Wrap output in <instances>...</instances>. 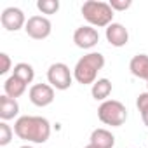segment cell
Returning <instances> with one entry per match:
<instances>
[{
    "mask_svg": "<svg viewBox=\"0 0 148 148\" xmlns=\"http://www.w3.org/2000/svg\"><path fill=\"white\" fill-rule=\"evenodd\" d=\"M12 75L18 77L19 80H23V82L28 86V84H32L33 79H35V70H33V66L28 64V63H18V64L14 66V70H12Z\"/></svg>",
    "mask_w": 148,
    "mask_h": 148,
    "instance_id": "cell-16",
    "label": "cell"
},
{
    "mask_svg": "<svg viewBox=\"0 0 148 148\" xmlns=\"http://www.w3.org/2000/svg\"><path fill=\"white\" fill-rule=\"evenodd\" d=\"M105 35H106L108 44L113 45V47H124V45L129 42V32H127V28H125L124 25H120V23H112V25L106 28Z\"/></svg>",
    "mask_w": 148,
    "mask_h": 148,
    "instance_id": "cell-10",
    "label": "cell"
},
{
    "mask_svg": "<svg viewBox=\"0 0 148 148\" xmlns=\"http://www.w3.org/2000/svg\"><path fill=\"white\" fill-rule=\"evenodd\" d=\"M146 92H148V82H146Z\"/></svg>",
    "mask_w": 148,
    "mask_h": 148,
    "instance_id": "cell-24",
    "label": "cell"
},
{
    "mask_svg": "<svg viewBox=\"0 0 148 148\" xmlns=\"http://www.w3.org/2000/svg\"><path fill=\"white\" fill-rule=\"evenodd\" d=\"M136 106L141 113V119H143V124L148 127V92H141L136 99Z\"/></svg>",
    "mask_w": 148,
    "mask_h": 148,
    "instance_id": "cell-17",
    "label": "cell"
},
{
    "mask_svg": "<svg viewBox=\"0 0 148 148\" xmlns=\"http://www.w3.org/2000/svg\"><path fill=\"white\" fill-rule=\"evenodd\" d=\"M0 59H2V66H0V75H5V73L11 70V58H9V54H5V52H2L0 54Z\"/></svg>",
    "mask_w": 148,
    "mask_h": 148,
    "instance_id": "cell-21",
    "label": "cell"
},
{
    "mask_svg": "<svg viewBox=\"0 0 148 148\" xmlns=\"http://www.w3.org/2000/svg\"><path fill=\"white\" fill-rule=\"evenodd\" d=\"M110 7L113 9V12L115 11H127L131 5H132V2L131 0H110Z\"/></svg>",
    "mask_w": 148,
    "mask_h": 148,
    "instance_id": "cell-20",
    "label": "cell"
},
{
    "mask_svg": "<svg viewBox=\"0 0 148 148\" xmlns=\"http://www.w3.org/2000/svg\"><path fill=\"white\" fill-rule=\"evenodd\" d=\"M98 119L105 125L120 127L127 120V108L117 99H106L98 108Z\"/></svg>",
    "mask_w": 148,
    "mask_h": 148,
    "instance_id": "cell-4",
    "label": "cell"
},
{
    "mask_svg": "<svg viewBox=\"0 0 148 148\" xmlns=\"http://www.w3.org/2000/svg\"><path fill=\"white\" fill-rule=\"evenodd\" d=\"M25 32L28 37H32L33 40H44L51 35L52 32V25L45 16H32L26 21Z\"/></svg>",
    "mask_w": 148,
    "mask_h": 148,
    "instance_id": "cell-6",
    "label": "cell"
},
{
    "mask_svg": "<svg viewBox=\"0 0 148 148\" xmlns=\"http://www.w3.org/2000/svg\"><path fill=\"white\" fill-rule=\"evenodd\" d=\"M21 148H33V146H30V145H23Z\"/></svg>",
    "mask_w": 148,
    "mask_h": 148,
    "instance_id": "cell-23",
    "label": "cell"
},
{
    "mask_svg": "<svg viewBox=\"0 0 148 148\" xmlns=\"http://www.w3.org/2000/svg\"><path fill=\"white\" fill-rule=\"evenodd\" d=\"M47 80H49V84L54 89L66 91V89H70V86L73 82V73L70 71L68 64H64V63H54L47 70Z\"/></svg>",
    "mask_w": 148,
    "mask_h": 148,
    "instance_id": "cell-5",
    "label": "cell"
},
{
    "mask_svg": "<svg viewBox=\"0 0 148 148\" xmlns=\"http://www.w3.org/2000/svg\"><path fill=\"white\" fill-rule=\"evenodd\" d=\"M28 96L35 106L44 108L54 101V87L51 84H35V86H32Z\"/></svg>",
    "mask_w": 148,
    "mask_h": 148,
    "instance_id": "cell-7",
    "label": "cell"
},
{
    "mask_svg": "<svg viewBox=\"0 0 148 148\" xmlns=\"http://www.w3.org/2000/svg\"><path fill=\"white\" fill-rule=\"evenodd\" d=\"M37 9L42 14H56L59 11V2L58 0H38Z\"/></svg>",
    "mask_w": 148,
    "mask_h": 148,
    "instance_id": "cell-18",
    "label": "cell"
},
{
    "mask_svg": "<svg viewBox=\"0 0 148 148\" xmlns=\"http://www.w3.org/2000/svg\"><path fill=\"white\" fill-rule=\"evenodd\" d=\"M14 134L28 143H45L51 136V124L45 117L23 115L14 124Z\"/></svg>",
    "mask_w": 148,
    "mask_h": 148,
    "instance_id": "cell-1",
    "label": "cell"
},
{
    "mask_svg": "<svg viewBox=\"0 0 148 148\" xmlns=\"http://www.w3.org/2000/svg\"><path fill=\"white\" fill-rule=\"evenodd\" d=\"M84 148H96V146H92V145L89 143V145H87V146H84Z\"/></svg>",
    "mask_w": 148,
    "mask_h": 148,
    "instance_id": "cell-22",
    "label": "cell"
},
{
    "mask_svg": "<svg viewBox=\"0 0 148 148\" xmlns=\"http://www.w3.org/2000/svg\"><path fill=\"white\" fill-rule=\"evenodd\" d=\"M129 70L134 77L148 82V56L146 54H136L129 63Z\"/></svg>",
    "mask_w": 148,
    "mask_h": 148,
    "instance_id": "cell-13",
    "label": "cell"
},
{
    "mask_svg": "<svg viewBox=\"0 0 148 148\" xmlns=\"http://www.w3.org/2000/svg\"><path fill=\"white\" fill-rule=\"evenodd\" d=\"M91 94L96 101H106V98L112 94V82L108 79H98L91 87Z\"/></svg>",
    "mask_w": 148,
    "mask_h": 148,
    "instance_id": "cell-15",
    "label": "cell"
},
{
    "mask_svg": "<svg viewBox=\"0 0 148 148\" xmlns=\"http://www.w3.org/2000/svg\"><path fill=\"white\" fill-rule=\"evenodd\" d=\"M0 21H2V26L7 32H18L23 26H26V18L25 12L18 7H7L4 9L2 16H0Z\"/></svg>",
    "mask_w": 148,
    "mask_h": 148,
    "instance_id": "cell-9",
    "label": "cell"
},
{
    "mask_svg": "<svg viewBox=\"0 0 148 148\" xmlns=\"http://www.w3.org/2000/svg\"><path fill=\"white\" fill-rule=\"evenodd\" d=\"M103 66H105V56L101 52H89L77 61L75 68H73V79L82 86L94 84Z\"/></svg>",
    "mask_w": 148,
    "mask_h": 148,
    "instance_id": "cell-2",
    "label": "cell"
},
{
    "mask_svg": "<svg viewBox=\"0 0 148 148\" xmlns=\"http://www.w3.org/2000/svg\"><path fill=\"white\" fill-rule=\"evenodd\" d=\"M89 143L96 148H113L115 145V136L108 131V129H103V127H98L91 132V138H89Z\"/></svg>",
    "mask_w": 148,
    "mask_h": 148,
    "instance_id": "cell-11",
    "label": "cell"
},
{
    "mask_svg": "<svg viewBox=\"0 0 148 148\" xmlns=\"http://www.w3.org/2000/svg\"><path fill=\"white\" fill-rule=\"evenodd\" d=\"M25 91H26V84L23 80H19L18 77H14V75H11L4 84V92L12 99H18L19 96H23Z\"/></svg>",
    "mask_w": 148,
    "mask_h": 148,
    "instance_id": "cell-14",
    "label": "cell"
},
{
    "mask_svg": "<svg viewBox=\"0 0 148 148\" xmlns=\"http://www.w3.org/2000/svg\"><path fill=\"white\" fill-rule=\"evenodd\" d=\"M18 113H19L18 99H12L7 94L0 96V119H2V122H7V120L14 119Z\"/></svg>",
    "mask_w": 148,
    "mask_h": 148,
    "instance_id": "cell-12",
    "label": "cell"
},
{
    "mask_svg": "<svg viewBox=\"0 0 148 148\" xmlns=\"http://www.w3.org/2000/svg\"><path fill=\"white\" fill-rule=\"evenodd\" d=\"M82 16L89 23V26L94 28H108L113 23V9L108 2L99 0H87L82 5Z\"/></svg>",
    "mask_w": 148,
    "mask_h": 148,
    "instance_id": "cell-3",
    "label": "cell"
},
{
    "mask_svg": "<svg viewBox=\"0 0 148 148\" xmlns=\"http://www.w3.org/2000/svg\"><path fill=\"white\" fill-rule=\"evenodd\" d=\"M14 131L11 129V125H7V122H0V146H7L12 139Z\"/></svg>",
    "mask_w": 148,
    "mask_h": 148,
    "instance_id": "cell-19",
    "label": "cell"
},
{
    "mask_svg": "<svg viewBox=\"0 0 148 148\" xmlns=\"http://www.w3.org/2000/svg\"><path fill=\"white\" fill-rule=\"evenodd\" d=\"M73 42L80 49H92L98 42H99V33L94 26H79L73 33Z\"/></svg>",
    "mask_w": 148,
    "mask_h": 148,
    "instance_id": "cell-8",
    "label": "cell"
}]
</instances>
